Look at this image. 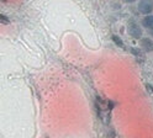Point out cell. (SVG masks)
Masks as SVG:
<instances>
[{
  "mask_svg": "<svg viewBox=\"0 0 153 138\" xmlns=\"http://www.w3.org/2000/svg\"><path fill=\"white\" fill-rule=\"evenodd\" d=\"M153 10V0H140L138 3V11L141 14L149 15Z\"/></svg>",
  "mask_w": 153,
  "mask_h": 138,
  "instance_id": "1",
  "label": "cell"
},
{
  "mask_svg": "<svg viewBox=\"0 0 153 138\" xmlns=\"http://www.w3.org/2000/svg\"><path fill=\"white\" fill-rule=\"evenodd\" d=\"M0 20H1V24H5V25H7L9 22H10V21H9V19H7L6 16H4L3 14L0 15Z\"/></svg>",
  "mask_w": 153,
  "mask_h": 138,
  "instance_id": "7",
  "label": "cell"
},
{
  "mask_svg": "<svg viewBox=\"0 0 153 138\" xmlns=\"http://www.w3.org/2000/svg\"><path fill=\"white\" fill-rule=\"evenodd\" d=\"M123 1H125V3H133L135 0H123Z\"/></svg>",
  "mask_w": 153,
  "mask_h": 138,
  "instance_id": "9",
  "label": "cell"
},
{
  "mask_svg": "<svg viewBox=\"0 0 153 138\" xmlns=\"http://www.w3.org/2000/svg\"><path fill=\"white\" fill-rule=\"evenodd\" d=\"M141 46H142V48L145 49L146 52H152L153 51V41H152L151 38H148V37L142 38Z\"/></svg>",
  "mask_w": 153,
  "mask_h": 138,
  "instance_id": "3",
  "label": "cell"
},
{
  "mask_svg": "<svg viewBox=\"0 0 153 138\" xmlns=\"http://www.w3.org/2000/svg\"><path fill=\"white\" fill-rule=\"evenodd\" d=\"M127 30H128V33H130L131 37H133V38H141L142 30H141L140 25L136 24L135 21H130L127 24Z\"/></svg>",
  "mask_w": 153,
  "mask_h": 138,
  "instance_id": "2",
  "label": "cell"
},
{
  "mask_svg": "<svg viewBox=\"0 0 153 138\" xmlns=\"http://www.w3.org/2000/svg\"><path fill=\"white\" fill-rule=\"evenodd\" d=\"M142 24H143V26H145V27L153 30V15H147L145 19H143Z\"/></svg>",
  "mask_w": 153,
  "mask_h": 138,
  "instance_id": "4",
  "label": "cell"
},
{
  "mask_svg": "<svg viewBox=\"0 0 153 138\" xmlns=\"http://www.w3.org/2000/svg\"><path fill=\"white\" fill-rule=\"evenodd\" d=\"M131 52H132L133 54H136L137 57H140V58H143L142 52H141V51H138V49H137V48H135V47H132V48H131Z\"/></svg>",
  "mask_w": 153,
  "mask_h": 138,
  "instance_id": "6",
  "label": "cell"
},
{
  "mask_svg": "<svg viewBox=\"0 0 153 138\" xmlns=\"http://www.w3.org/2000/svg\"><path fill=\"white\" fill-rule=\"evenodd\" d=\"M146 86L148 88V90H149V91H153V86H152V85H149V84H147Z\"/></svg>",
  "mask_w": 153,
  "mask_h": 138,
  "instance_id": "8",
  "label": "cell"
},
{
  "mask_svg": "<svg viewBox=\"0 0 153 138\" xmlns=\"http://www.w3.org/2000/svg\"><path fill=\"white\" fill-rule=\"evenodd\" d=\"M111 38H112V41H114V43H115V45H116L117 47H121V48L123 47V42L121 41V38H120L119 36H116V35H112V37H111Z\"/></svg>",
  "mask_w": 153,
  "mask_h": 138,
  "instance_id": "5",
  "label": "cell"
}]
</instances>
